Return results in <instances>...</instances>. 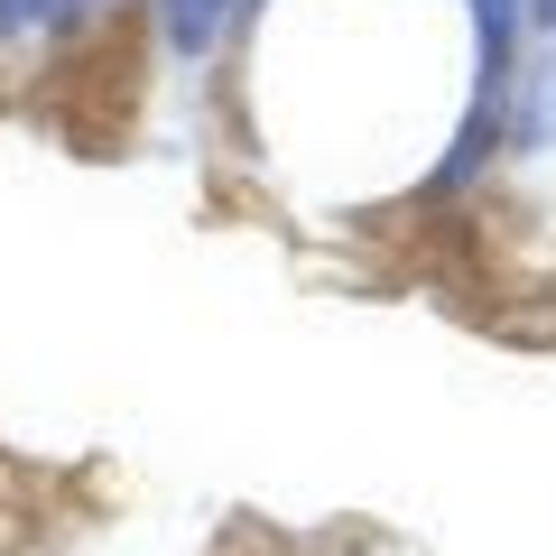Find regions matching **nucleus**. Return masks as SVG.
Segmentation results:
<instances>
[{"label":"nucleus","mask_w":556,"mask_h":556,"mask_svg":"<svg viewBox=\"0 0 556 556\" xmlns=\"http://www.w3.org/2000/svg\"><path fill=\"white\" fill-rule=\"evenodd\" d=\"M223 10H232V0H167V38H186V47H204L223 28Z\"/></svg>","instance_id":"obj_1"}]
</instances>
